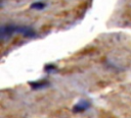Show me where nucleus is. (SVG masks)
Instances as JSON below:
<instances>
[{"label":"nucleus","instance_id":"obj_1","mask_svg":"<svg viewBox=\"0 0 131 118\" xmlns=\"http://www.w3.org/2000/svg\"><path fill=\"white\" fill-rule=\"evenodd\" d=\"M13 34H20V35H23L27 38H32L36 35L35 31L30 26L13 25V24L2 25V27H1V37H2V39H5L6 37H10Z\"/></svg>","mask_w":131,"mask_h":118},{"label":"nucleus","instance_id":"obj_2","mask_svg":"<svg viewBox=\"0 0 131 118\" xmlns=\"http://www.w3.org/2000/svg\"><path fill=\"white\" fill-rule=\"evenodd\" d=\"M91 104L89 101L87 100H80L74 107H73V111L76 112V113H81V112H84L86 110H88L90 108Z\"/></svg>","mask_w":131,"mask_h":118},{"label":"nucleus","instance_id":"obj_3","mask_svg":"<svg viewBox=\"0 0 131 118\" xmlns=\"http://www.w3.org/2000/svg\"><path fill=\"white\" fill-rule=\"evenodd\" d=\"M30 85L32 88L34 90H40V88H44L46 86L49 85V82L47 80H38V81H33V82H30Z\"/></svg>","mask_w":131,"mask_h":118},{"label":"nucleus","instance_id":"obj_4","mask_svg":"<svg viewBox=\"0 0 131 118\" xmlns=\"http://www.w3.org/2000/svg\"><path fill=\"white\" fill-rule=\"evenodd\" d=\"M30 7L35 10H42L46 7V4H45V2H42V1H36V2L32 3Z\"/></svg>","mask_w":131,"mask_h":118},{"label":"nucleus","instance_id":"obj_5","mask_svg":"<svg viewBox=\"0 0 131 118\" xmlns=\"http://www.w3.org/2000/svg\"><path fill=\"white\" fill-rule=\"evenodd\" d=\"M44 70H45L47 73H51V72H54V71L56 70V67H55L54 65H52V64H49V65H46V66H45Z\"/></svg>","mask_w":131,"mask_h":118}]
</instances>
